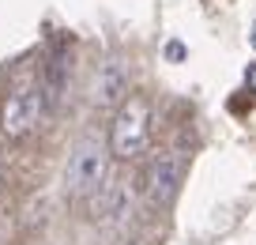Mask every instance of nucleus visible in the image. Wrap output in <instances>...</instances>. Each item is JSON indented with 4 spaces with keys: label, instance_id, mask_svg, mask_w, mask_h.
<instances>
[{
    "label": "nucleus",
    "instance_id": "4",
    "mask_svg": "<svg viewBox=\"0 0 256 245\" xmlns=\"http://www.w3.org/2000/svg\"><path fill=\"white\" fill-rule=\"evenodd\" d=\"M184 181V158L177 151H158L144 174V192L154 207H170Z\"/></svg>",
    "mask_w": 256,
    "mask_h": 245
},
{
    "label": "nucleus",
    "instance_id": "2",
    "mask_svg": "<svg viewBox=\"0 0 256 245\" xmlns=\"http://www.w3.org/2000/svg\"><path fill=\"white\" fill-rule=\"evenodd\" d=\"M106 174H110V143H102L98 136H83L68 155V166H64L68 192L76 200H90L106 185Z\"/></svg>",
    "mask_w": 256,
    "mask_h": 245
},
{
    "label": "nucleus",
    "instance_id": "1",
    "mask_svg": "<svg viewBox=\"0 0 256 245\" xmlns=\"http://www.w3.org/2000/svg\"><path fill=\"white\" fill-rule=\"evenodd\" d=\"M110 155L120 162H136L151 143V102L144 95H124L110 121Z\"/></svg>",
    "mask_w": 256,
    "mask_h": 245
},
{
    "label": "nucleus",
    "instance_id": "3",
    "mask_svg": "<svg viewBox=\"0 0 256 245\" xmlns=\"http://www.w3.org/2000/svg\"><path fill=\"white\" fill-rule=\"evenodd\" d=\"M42 117H46V91L38 83H23L0 106V132L8 140H26L42 125Z\"/></svg>",
    "mask_w": 256,
    "mask_h": 245
},
{
    "label": "nucleus",
    "instance_id": "7",
    "mask_svg": "<svg viewBox=\"0 0 256 245\" xmlns=\"http://www.w3.org/2000/svg\"><path fill=\"white\" fill-rule=\"evenodd\" d=\"M248 42H252V49H256V23H252V34H248Z\"/></svg>",
    "mask_w": 256,
    "mask_h": 245
},
{
    "label": "nucleus",
    "instance_id": "5",
    "mask_svg": "<svg viewBox=\"0 0 256 245\" xmlns=\"http://www.w3.org/2000/svg\"><path fill=\"white\" fill-rule=\"evenodd\" d=\"M128 95V79H124V64L120 61H106L98 68V79H94V102L98 106H120V98Z\"/></svg>",
    "mask_w": 256,
    "mask_h": 245
},
{
    "label": "nucleus",
    "instance_id": "6",
    "mask_svg": "<svg viewBox=\"0 0 256 245\" xmlns=\"http://www.w3.org/2000/svg\"><path fill=\"white\" fill-rule=\"evenodd\" d=\"M245 83H248V91L256 95V64H248V72H245Z\"/></svg>",
    "mask_w": 256,
    "mask_h": 245
},
{
    "label": "nucleus",
    "instance_id": "8",
    "mask_svg": "<svg viewBox=\"0 0 256 245\" xmlns=\"http://www.w3.org/2000/svg\"><path fill=\"white\" fill-rule=\"evenodd\" d=\"M0 177H4V174H0Z\"/></svg>",
    "mask_w": 256,
    "mask_h": 245
}]
</instances>
